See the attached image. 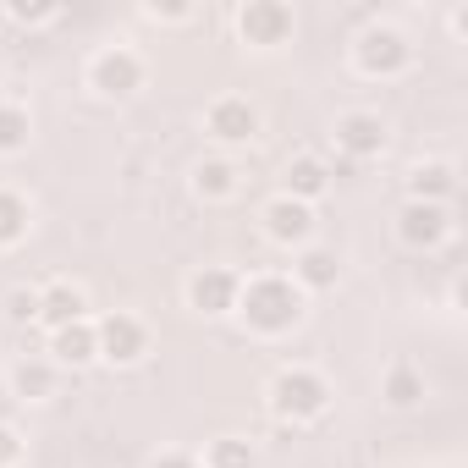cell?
I'll use <instances>...</instances> for the list:
<instances>
[{
    "label": "cell",
    "instance_id": "8fae6325",
    "mask_svg": "<svg viewBox=\"0 0 468 468\" xmlns=\"http://www.w3.org/2000/svg\"><path fill=\"white\" fill-rule=\"evenodd\" d=\"M331 138H336V149H342L347 160H380V154H386V122H380L375 111H347V116H336Z\"/></svg>",
    "mask_w": 468,
    "mask_h": 468
},
{
    "label": "cell",
    "instance_id": "ffe728a7",
    "mask_svg": "<svg viewBox=\"0 0 468 468\" xmlns=\"http://www.w3.org/2000/svg\"><path fill=\"white\" fill-rule=\"evenodd\" d=\"M28 198L17 187H0V249H17L28 238Z\"/></svg>",
    "mask_w": 468,
    "mask_h": 468
},
{
    "label": "cell",
    "instance_id": "7c38bea8",
    "mask_svg": "<svg viewBox=\"0 0 468 468\" xmlns=\"http://www.w3.org/2000/svg\"><path fill=\"white\" fill-rule=\"evenodd\" d=\"M89 320V292L78 282H45L39 287V325L61 331V325H78Z\"/></svg>",
    "mask_w": 468,
    "mask_h": 468
},
{
    "label": "cell",
    "instance_id": "44dd1931",
    "mask_svg": "<svg viewBox=\"0 0 468 468\" xmlns=\"http://www.w3.org/2000/svg\"><path fill=\"white\" fill-rule=\"evenodd\" d=\"M34 138V116L17 100H0V154H23Z\"/></svg>",
    "mask_w": 468,
    "mask_h": 468
},
{
    "label": "cell",
    "instance_id": "2e32d148",
    "mask_svg": "<svg viewBox=\"0 0 468 468\" xmlns=\"http://www.w3.org/2000/svg\"><path fill=\"white\" fill-rule=\"evenodd\" d=\"M336 276H342V265H336L331 249H314V243L298 249V260H292V282H298V292H331Z\"/></svg>",
    "mask_w": 468,
    "mask_h": 468
},
{
    "label": "cell",
    "instance_id": "5b68a950",
    "mask_svg": "<svg viewBox=\"0 0 468 468\" xmlns=\"http://www.w3.org/2000/svg\"><path fill=\"white\" fill-rule=\"evenodd\" d=\"M94 342H100V358H105V364L127 369V364H144V353H149V325H144L138 314H127V309H111L105 320H94Z\"/></svg>",
    "mask_w": 468,
    "mask_h": 468
},
{
    "label": "cell",
    "instance_id": "7402d4cb",
    "mask_svg": "<svg viewBox=\"0 0 468 468\" xmlns=\"http://www.w3.org/2000/svg\"><path fill=\"white\" fill-rule=\"evenodd\" d=\"M204 468H260V457H254V446L243 441V435H220V441H209V452L198 457Z\"/></svg>",
    "mask_w": 468,
    "mask_h": 468
},
{
    "label": "cell",
    "instance_id": "e0dca14e",
    "mask_svg": "<svg viewBox=\"0 0 468 468\" xmlns=\"http://www.w3.org/2000/svg\"><path fill=\"white\" fill-rule=\"evenodd\" d=\"M238 187H243V171L231 165V160H198V171H193V193L198 198L220 204V198H231Z\"/></svg>",
    "mask_w": 468,
    "mask_h": 468
},
{
    "label": "cell",
    "instance_id": "6da1fadb",
    "mask_svg": "<svg viewBox=\"0 0 468 468\" xmlns=\"http://www.w3.org/2000/svg\"><path fill=\"white\" fill-rule=\"evenodd\" d=\"M238 314L254 336H287L303 320V292L292 276H254L238 292Z\"/></svg>",
    "mask_w": 468,
    "mask_h": 468
},
{
    "label": "cell",
    "instance_id": "4316f807",
    "mask_svg": "<svg viewBox=\"0 0 468 468\" xmlns=\"http://www.w3.org/2000/svg\"><path fill=\"white\" fill-rule=\"evenodd\" d=\"M149 468H204V463H198L193 452H160V457H154Z\"/></svg>",
    "mask_w": 468,
    "mask_h": 468
},
{
    "label": "cell",
    "instance_id": "ac0fdd59",
    "mask_svg": "<svg viewBox=\"0 0 468 468\" xmlns=\"http://www.w3.org/2000/svg\"><path fill=\"white\" fill-rule=\"evenodd\" d=\"M380 397H386V408H419L424 402V375L413 364H391L380 375Z\"/></svg>",
    "mask_w": 468,
    "mask_h": 468
},
{
    "label": "cell",
    "instance_id": "3957f363",
    "mask_svg": "<svg viewBox=\"0 0 468 468\" xmlns=\"http://www.w3.org/2000/svg\"><path fill=\"white\" fill-rule=\"evenodd\" d=\"M353 67H358L364 78H375V83H391V78H402V72L413 67V45H408L402 28L375 23V28H364V34L353 39Z\"/></svg>",
    "mask_w": 468,
    "mask_h": 468
},
{
    "label": "cell",
    "instance_id": "9a60e30c",
    "mask_svg": "<svg viewBox=\"0 0 468 468\" xmlns=\"http://www.w3.org/2000/svg\"><path fill=\"white\" fill-rule=\"evenodd\" d=\"M452 193H457V171L446 160L413 165V176H408V198L413 204H452Z\"/></svg>",
    "mask_w": 468,
    "mask_h": 468
},
{
    "label": "cell",
    "instance_id": "603a6c76",
    "mask_svg": "<svg viewBox=\"0 0 468 468\" xmlns=\"http://www.w3.org/2000/svg\"><path fill=\"white\" fill-rule=\"evenodd\" d=\"M6 23H23V28H50V23H61V6H6Z\"/></svg>",
    "mask_w": 468,
    "mask_h": 468
},
{
    "label": "cell",
    "instance_id": "9c48e42d",
    "mask_svg": "<svg viewBox=\"0 0 468 468\" xmlns=\"http://www.w3.org/2000/svg\"><path fill=\"white\" fill-rule=\"evenodd\" d=\"M238 34L254 50H276L292 39V6H282V0H249L238 12Z\"/></svg>",
    "mask_w": 468,
    "mask_h": 468
},
{
    "label": "cell",
    "instance_id": "8992f818",
    "mask_svg": "<svg viewBox=\"0 0 468 468\" xmlns=\"http://www.w3.org/2000/svg\"><path fill=\"white\" fill-rule=\"evenodd\" d=\"M238 292H243V276L226 271V265H198V271L187 276V303H193L204 320L238 314Z\"/></svg>",
    "mask_w": 468,
    "mask_h": 468
},
{
    "label": "cell",
    "instance_id": "83f0119b",
    "mask_svg": "<svg viewBox=\"0 0 468 468\" xmlns=\"http://www.w3.org/2000/svg\"><path fill=\"white\" fill-rule=\"evenodd\" d=\"M0 28H6V6H0Z\"/></svg>",
    "mask_w": 468,
    "mask_h": 468
},
{
    "label": "cell",
    "instance_id": "7a4b0ae2",
    "mask_svg": "<svg viewBox=\"0 0 468 468\" xmlns=\"http://www.w3.org/2000/svg\"><path fill=\"white\" fill-rule=\"evenodd\" d=\"M325 408H331V380H325L320 369L292 364V369H282V375L271 380V413H276V419L309 424V419H320Z\"/></svg>",
    "mask_w": 468,
    "mask_h": 468
},
{
    "label": "cell",
    "instance_id": "d4e9b609",
    "mask_svg": "<svg viewBox=\"0 0 468 468\" xmlns=\"http://www.w3.org/2000/svg\"><path fill=\"white\" fill-rule=\"evenodd\" d=\"M23 463V435L12 424H0V468H17Z\"/></svg>",
    "mask_w": 468,
    "mask_h": 468
},
{
    "label": "cell",
    "instance_id": "484cf974",
    "mask_svg": "<svg viewBox=\"0 0 468 468\" xmlns=\"http://www.w3.org/2000/svg\"><path fill=\"white\" fill-rule=\"evenodd\" d=\"M144 17H149V23H187L193 6H144Z\"/></svg>",
    "mask_w": 468,
    "mask_h": 468
},
{
    "label": "cell",
    "instance_id": "ba28073f",
    "mask_svg": "<svg viewBox=\"0 0 468 468\" xmlns=\"http://www.w3.org/2000/svg\"><path fill=\"white\" fill-rule=\"evenodd\" d=\"M260 226H265V238L282 243V249H309V238H314V204H298V198L276 193L260 209Z\"/></svg>",
    "mask_w": 468,
    "mask_h": 468
},
{
    "label": "cell",
    "instance_id": "52a82bcc",
    "mask_svg": "<svg viewBox=\"0 0 468 468\" xmlns=\"http://www.w3.org/2000/svg\"><path fill=\"white\" fill-rule=\"evenodd\" d=\"M204 133H209L215 144H226V149L254 144V138H260V111H254V100H243V94H220V100H209Z\"/></svg>",
    "mask_w": 468,
    "mask_h": 468
},
{
    "label": "cell",
    "instance_id": "cb8c5ba5",
    "mask_svg": "<svg viewBox=\"0 0 468 468\" xmlns=\"http://www.w3.org/2000/svg\"><path fill=\"white\" fill-rule=\"evenodd\" d=\"M6 314H12V325H34V320H39V292H34V287H17V292L6 298Z\"/></svg>",
    "mask_w": 468,
    "mask_h": 468
},
{
    "label": "cell",
    "instance_id": "4fadbf2b",
    "mask_svg": "<svg viewBox=\"0 0 468 468\" xmlns=\"http://www.w3.org/2000/svg\"><path fill=\"white\" fill-rule=\"evenodd\" d=\"M50 364H56V369H89V364H100L94 320H78V325L50 331Z\"/></svg>",
    "mask_w": 468,
    "mask_h": 468
},
{
    "label": "cell",
    "instance_id": "f1b7e54d",
    "mask_svg": "<svg viewBox=\"0 0 468 468\" xmlns=\"http://www.w3.org/2000/svg\"><path fill=\"white\" fill-rule=\"evenodd\" d=\"M0 72H6V56H0Z\"/></svg>",
    "mask_w": 468,
    "mask_h": 468
},
{
    "label": "cell",
    "instance_id": "277c9868",
    "mask_svg": "<svg viewBox=\"0 0 468 468\" xmlns=\"http://www.w3.org/2000/svg\"><path fill=\"white\" fill-rule=\"evenodd\" d=\"M89 89L100 100H133L144 89V56L127 45H105L89 56Z\"/></svg>",
    "mask_w": 468,
    "mask_h": 468
},
{
    "label": "cell",
    "instance_id": "5bb4252c",
    "mask_svg": "<svg viewBox=\"0 0 468 468\" xmlns=\"http://www.w3.org/2000/svg\"><path fill=\"white\" fill-rule=\"evenodd\" d=\"M282 182H287V187H282L287 198L314 204V198H325V193H331V165H325L320 154H298V160H287Z\"/></svg>",
    "mask_w": 468,
    "mask_h": 468
},
{
    "label": "cell",
    "instance_id": "d6986e66",
    "mask_svg": "<svg viewBox=\"0 0 468 468\" xmlns=\"http://www.w3.org/2000/svg\"><path fill=\"white\" fill-rule=\"evenodd\" d=\"M12 391H17L23 402H45V397L56 391V364H50V358H23V364L12 369Z\"/></svg>",
    "mask_w": 468,
    "mask_h": 468
},
{
    "label": "cell",
    "instance_id": "30bf717a",
    "mask_svg": "<svg viewBox=\"0 0 468 468\" xmlns=\"http://www.w3.org/2000/svg\"><path fill=\"white\" fill-rule=\"evenodd\" d=\"M397 238L408 243V249H419V254H430V249H441L446 238H452V209L446 204H402L397 209Z\"/></svg>",
    "mask_w": 468,
    "mask_h": 468
}]
</instances>
